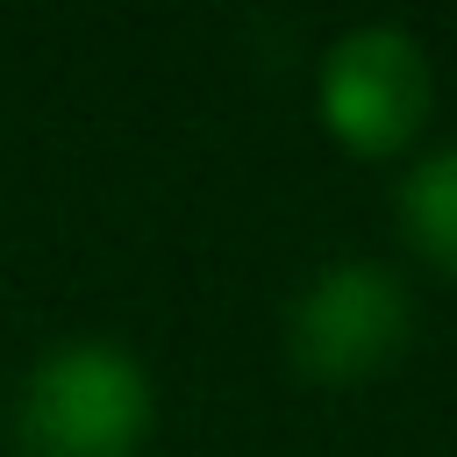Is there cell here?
Segmentation results:
<instances>
[{
	"instance_id": "obj_1",
	"label": "cell",
	"mask_w": 457,
	"mask_h": 457,
	"mask_svg": "<svg viewBox=\"0 0 457 457\" xmlns=\"http://www.w3.org/2000/svg\"><path fill=\"white\" fill-rule=\"evenodd\" d=\"M150 428H157V386L143 357L114 336L50 343L21 371L7 414L21 457H143Z\"/></svg>"
},
{
	"instance_id": "obj_2",
	"label": "cell",
	"mask_w": 457,
	"mask_h": 457,
	"mask_svg": "<svg viewBox=\"0 0 457 457\" xmlns=\"http://www.w3.org/2000/svg\"><path fill=\"white\" fill-rule=\"evenodd\" d=\"M314 121L357 164L414 157L436 121L428 43L400 21H350L314 57Z\"/></svg>"
},
{
	"instance_id": "obj_3",
	"label": "cell",
	"mask_w": 457,
	"mask_h": 457,
	"mask_svg": "<svg viewBox=\"0 0 457 457\" xmlns=\"http://www.w3.org/2000/svg\"><path fill=\"white\" fill-rule=\"evenodd\" d=\"M414 343V293L378 257H328L286 300V364L307 386H371Z\"/></svg>"
},
{
	"instance_id": "obj_4",
	"label": "cell",
	"mask_w": 457,
	"mask_h": 457,
	"mask_svg": "<svg viewBox=\"0 0 457 457\" xmlns=\"http://www.w3.org/2000/svg\"><path fill=\"white\" fill-rule=\"evenodd\" d=\"M393 221H400V243L457 286V143H436V150H414L400 186H393Z\"/></svg>"
}]
</instances>
